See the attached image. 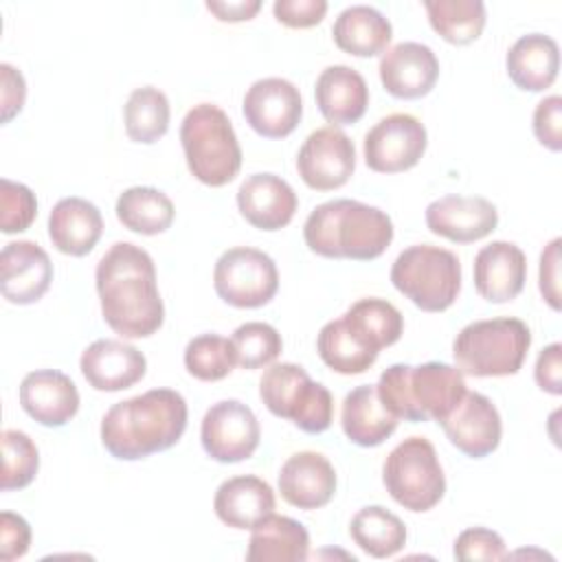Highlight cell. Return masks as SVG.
I'll use <instances>...</instances> for the list:
<instances>
[{
	"mask_svg": "<svg viewBox=\"0 0 562 562\" xmlns=\"http://www.w3.org/2000/svg\"><path fill=\"white\" fill-rule=\"evenodd\" d=\"M103 233L101 211L77 195L59 200L48 215V237L53 246L70 257L88 255Z\"/></svg>",
	"mask_w": 562,
	"mask_h": 562,
	"instance_id": "d4e9b609",
	"label": "cell"
},
{
	"mask_svg": "<svg viewBox=\"0 0 562 562\" xmlns=\"http://www.w3.org/2000/svg\"><path fill=\"white\" fill-rule=\"evenodd\" d=\"M496 224V206L481 195H443L426 206V226L430 233L457 244L483 239Z\"/></svg>",
	"mask_w": 562,
	"mask_h": 562,
	"instance_id": "e0dca14e",
	"label": "cell"
},
{
	"mask_svg": "<svg viewBox=\"0 0 562 562\" xmlns=\"http://www.w3.org/2000/svg\"><path fill=\"white\" fill-rule=\"evenodd\" d=\"M296 169L310 189H338L356 169L353 140L340 127H318L303 140L296 156Z\"/></svg>",
	"mask_w": 562,
	"mask_h": 562,
	"instance_id": "4fadbf2b",
	"label": "cell"
},
{
	"mask_svg": "<svg viewBox=\"0 0 562 562\" xmlns=\"http://www.w3.org/2000/svg\"><path fill=\"white\" fill-rule=\"evenodd\" d=\"M340 318L362 345L378 353L380 349L397 342L404 331V318L400 310L386 299H360Z\"/></svg>",
	"mask_w": 562,
	"mask_h": 562,
	"instance_id": "4dcf8cb0",
	"label": "cell"
},
{
	"mask_svg": "<svg viewBox=\"0 0 562 562\" xmlns=\"http://www.w3.org/2000/svg\"><path fill=\"white\" fill-rule=\"evenodd\" d=\"M79 367L92 389L123 391L145 375L147 360L134 345L101 338L83 349Z\"/></svg>",
	"mask_w": 562,
	"mask_h": 562,
	"instance_id": "44dd1931",
	"label": "cell"
},
{
	"mask_svg": "<svg viewBox=\"0 0 562 562\" xmlns=\"http://www.w3.org/2000/svg\"><path fill=\"white\" fill-rule=\"evenodd\" d=\"M235 364L237 358L233 342L220 334H200L184 347V367L202 382L226 378Z\"/></svg>",
	"mask_w": 562,
	"mask_h": 562,
	"instance_id": "8d00e7d4",
	"label": "cell"
},
{
	"mask_svg": "<svg viewBox=\"0 0 562 562\" xmlns=\"http://www.w3.org/2000/svg\"><path fill=\"white\" fill-rule=\"evenodd\" d=\"M294 189L274 173H252L237 189V209L248 224L261 231L288 226L296 213Z\"/></svg>",
	"mask_w": 562,
	"mask_h": 562,
	"instance_id": "ffe728a7",
	"label": "cell"
},
{
	"mask_svg": "<svg viewBox=\"0 0 562 562\" xmlns=\"http://www.w3.org/2000/svg\"><path fill=\"white\" fill-rule=\"evenodd\" d=\"M97 292L103 321L123 338H147L160 329L165 305L154 259L130 241H116L97 263Z\"/></svg>",
	"mask_w": 562,
	"mask_h": 562,
	"instance_id": "6da1fadb",
	"label": "cell"
},
{
	"mask_svg": "<svg viewBox=\"0 0 562 562\" xmlns=\"http://www.w3.org/2000/svg\"><path fill=\"white\" fill-rule=\"evenodd\" d=\"M206 9L222 22H241L250 20L261 9V0H206Z\"/></svg>",
	"mask_w": 562,
	"mask_h": 562,
	"instance_id": "c3c4849f",
	"label": "cell"
},
{
	"mask_svg": "<svg viewBox=\"0 0 562 562\" xmlns=\"http://www.w3.org/2000/svg\"><path fill=\"white\" fill-rule=\"evenodd\" d=\"M531 331L520 318H487L465 325L454 342V364L463 375H514L525 362Z\"/></svg>",
	"mask_w": 562,
	"mask_h": 562,
	"instance_id": "8992f818",
	"label": "cell"
},
{
	"mask_svg": "<svg viewBox=\"0 0 562 562\" xmlns=\"http://www.w3.org/2000/svg\"><path fill=\"white\" fill-rule=\"evenodd\" d=\"M37 215L35 193L9 178L0 180V228L2 233H20L26 231Z\"/></svg>",
	"mask_w": 562,
	"mask_h": 562,
	"instance_id": "ab89813d",
	"label": "cell"
},
{
	"mask_svg": "<svg viewBox=\"0 0 562 562\" xmlns=\"http://www.w3.org/2000/svg\"><path fill=\"white\" fill-rule=\"evenodd\" d=\"M217 518L233 529H252L274 512V492L259 476L241 474L226 479L213 498Z\"/></svg>",
	"mask_w": 562,
	"mask_h": 562,
	"instance_id": "484cf974",
	"label": "cell"
},
{
	"mask_svg": "<svg viewBox=\"0 0 562 562\" xmlns=\"http://www.w3.org/2000/svg\"><path fill=\"white\" fill-rule=\"evenodd\" d=\"M279 492L299 509H318L336 492V470L321 452H296L281 465Z\"/></svg>",
	"mask_w": 562,
	"mask_h": 562,
	"instance_id": "603a6c76",
	"label": "cell"
},
{
	"mask_svg": "<svg viewBox=\"0 0 562 562\" xmlns=\"http://www.w3.org/2000/svg\"><path fill=\"white\" fill-rule=\"evenodd\" d=\"M509 79L529 92L549 88L560 70L558 42L544 33H527L518 37L505 57Z\"/></svg>",
	"mask_w": 562,
	"mask_h": 562,
	"instance_id": "83f0119b",
	"label": "cell"
},
{
	"mask_svg": "<svg viewBox=\"0 0 562 562\" xmlns=\"http://www.w3.org/2000/svg\"><path fill=\"white\" fill-rule=\"evenodd\" d=\"M31 544V527L29 522L13 512L0 514V560L11 562L22 558Z\"/></svg>",
	"mask_w": 562,
	"mask_h": 562,
	"instance_id": "ee69618b",
	"label": "cell"
},
{
	"mask_svg": "<svg viewBox=\"0 0 562 562\" xmlns=\"http://www.w3.org/2000/svg\"><path fill=\"white\" fill-rule=\"evenodd\" d=\"M259 397L266 408L310 435L331 426L334 397L321 382H314L301 364L279 362L263 371Z\"/></svg>",
	"mask_w": 562,
	"mask_h": 562,
	"instance_id": "ba28073f",
	"label": "cell"
},
{
	"mask_svg": "<svg viewBox=\"0 0 562 562\" xmlns=\"http://www.w3.org/2000/svg\"><path fill=\"white\" fill-rule=\"evenodd\" d=\"M53 281V263L42 246L29 239L9 241L0 252V290L9 303L40 301Z\"/></svg>",
	"mask_w": 562,
	"mask_h": 562,
	"instance_id": "2e32d148",
	"label": "cell"
},
{
	"mask_svg": "<svg viewBox=\"0 0 562 562\" xmlns=\"http://www.w3.org/2000/svg\"><path fill=\"white\" fill-rule=\"evenodd\" d=\"M187 417V402L178 391L151 389L110 406L101 419V441L116 459H145L176 446Z\"/></svg>",
	"mask_w": 562,
	"mask_h": 562,
	"instance_id": "7a4b0ae2",
	"label": "cell"
},
{
	"mask_svg": "<svg viewBox=\"0 0 562 562\" xmlns=\"http://www.w3.org/2000/svg\"><path fill=\"white\" fill-rule=\"evenodd\" d=\"M274 18L292 29H307L318 24L327 13L325 0H277L272 4Z\"/></svg>",
	"mask_w": 562,
	"mask_h": 562,
	"instance_id": "7bdbcfd3",
	"label": "cell"
},
{
	"mask_svg": "<svg viewBox=\"0 0 562 562\" xmlns=\"http://www.w3.org/2000/svg\"><path fill=\"white\" fill-rule=\"evenodd\" d=\"M246 123L266 138H283L292 134L303 114L299 88L281 77L257 79L244 94Z\"/></svg>",
	"mask_w": 562,
	"mask_h": 562,
	"instance_id": "5bb4252c",
	"label": "cell"
},
{
	"mask_svg": "<svg viewBox=\"0 0 562 562\" xmlns=\"http://www.w3.org/2000/svg\"><path fill=\"white\" fill-rule=\"evenodd\" d=\"M391 283L424 312L448 310L461 290V263L452 250L415 244L397 255Z\"/></svg>",
	"mask_w": 562,
	"mask_h": 562,
	"instance_id": "52a82bcc",
	"label": "cell"
},
{
	"mask_svg": "<svg viewBox=\"0 0 562 562\" xmlns=\"http://www.w3.org/2000/svg\"><path fill=\"white\" fill-rule=\"evenodd\" d=\"M303 237L307 248L321 257L371 261L389 248L393 222L378 206L340 198L318 204L307 215Z\"/></svg>",
	"mask_w": 562,
	"mask_h": 562,
	"instance_id": "3957f363",
	"label": "cell"
},
{
	"mask_svg": "<svg viewBox=\"0 0 562 562\" xmlns=\"http://www.w3.org/2000/svg\"><path fill=\"white\" fill-rule=\"evenodd\" d=\"M40 468V452L33 439L22 432L7 428L2 432V490H22L26 487Z\"/></svg>",
	"mask_w": 562,
	"mask_h": 562,
	"instance_id": "f35d334b",
	"label": "cell"
},
{
	"mask_svg": "<svg viewBox=\"0 0 562 562\" xmlns=\"http://www.w3.org/2000/svg\"><path fill=\"white\" fill-rule=\"evenodd\" d=\"M380 81L397 99L426 97L439 77V61L430 46L419 42H400L380 59Z\"/></svg>",
	"mask_w": 562,
	"mask_h": 562,
	"instance_id": "ac0fdd59",
	"label": "cell"
},
{
	"mask_svg": "<svg viewBox=\"0 0 562 562\" xmlns=\"http://www.w3.org/2000/svg\"><path fill=\"white\" fill-rule=\"evenodd\" d=\"M316 349L321 360L336 373L358 375L364 373L375 360L378 351L362 345L345 325L342 318L329 321L321 327L316 338Z\"/></svg>",
	"mask_w": 562,
	"mask_h": 562,
	"instance_id": "836d02e7",
	"label": "cell"
},
{
	"mask_svg": "<svg viewBox=\"0 0 562 562\" xmlns=\"http://www.w3.org/2000/svg\"><path fill=\"white\" fill-rule=\"evenodd\" d=\"M331 35L340 50L356 57H373L386 50L393 29L375 7L351 4L338 13Z\"/></svg>",
	"mask_w": 562,
	"mask_h": 562,
	"instance_id": "f546056e",
	"label": "cell"
},
{
	"mask_svg": "<svg viewBox=\"0 0 562 562\" xmlns=\"http://www.w3.org/2000/svg\"><path fill=\"white\" fill-rule=\"evenodd\" d=\"M321 114L336 125L358 123L369 105V88L364 77L345 64L327 66L314 86Z\"/></svg>",
	"mask_w": 562,
	"mask_h": 562,
	"instance_id": "cb8c5ba5",
	"label": "cell"
},
{
	"mask_svg": "<svg viewBox=\"0 0 562 562\" xmlns=\"http://www.w3.org/2000/svg\"><path fill=\"white\" fill-rule=\"evenodd\" d=\"M20 404L37 424L57 428L77 415L79 391L66 373L57 369H37L24 375L20 384Z\"/></svg>",
	"mask_w": 562,
	"mask_h": 562,
	"instance_id": "d6986e66",
	"label": "cell"
},
{
	"mask_svg": "<svg viewBox=\"0 0 562 562\" xmlns=\"http://www.w3.org/2000/svg\"><path fill=\"white\" fill-rule=\"evenodd\" d=\"M426 145L424 123L413 114L393 112L364 134V162L378 173H400L422 160Z\"/></svg>",
	"mask_w": 562,
	"mask_h": 562,
	"instance_id": "8fae6325",
	"label": "cell"
},
{
	"mask_svg": "<svg viewBox=\"0 0 562 562\" xmlns=\"http://www.w3.org/2000/svg\"><path fill=\"white\" fill-rule=\"evenodd\" d=\"M259 422L239 400L215 402L202 417L200 439L204 452L220 463H239L259 446Z\"/></svg>",
	"mask_w": 562,
	"mask_h": 562,
	"instance_id": "7c38bea8",
	"label": "cell"
},
{
	"mask_svg": "<svg viewBox=\"0 0 562 562\" xmlns=\"http://www.w3.org/2000/svg\"><path fill=\"white\" fill-rule=\"evenodd\" d=\"M340 424L351 443L373 448L395 432L397 417L382 404L373 384H362L345 395Z\"/></svg>",
	"mask_w": 562,
	"mask_h": 562,
	"instance_id": "4316f807",
	"label": "cell"
},
{
	"mask_svg": "<svg viewBox=\"0 0 562 562\" xmlns=\"http://www.w3.org/2000/svg\"><path fill=\"white\" fill-rule=\"evenodd\" d=\"M382 481L391 498L411 512L432 509L446 492L437 450L426 437H408L397 443L384 461Z\"/></svg>",
	"mask_w": 562,
	"mask_h": 562,
	"instance_id": "9c48e42d",
	"label": "cell"
},
{
	"mask_svg": "<svg viewBox=\"0 0 562 562\" xmlns=\"http://www.w3.org/2000/svg\"><path fill=\"white\" fill-rule=\"evenodd\" d=\"M176 209L167 193L154 187H130L116 200L119 222L140 235L165 233L173 222Z\"/></svg>",
	"mask_w": 562,
	"mask_h": 562,
	"instance_id": "1f68e13d",
	"label": "cell"
},
{
	"mask_svg": "<svg viewBox=\"0 0 562 562\" xmlns=\"http://www.w3.org/2000/svg\"><path fill=\"white\" fill-rule=\"evenodd\" d=\"M424 9L430 26L450 44H470L485 26L481 0H426Z\"/></svg>",
	"mask_w": 562,
	"mask_h": 562,
	"instance_id": "d590c367",
	"label": "cell"
},
{
	"mask_svg": "<svg viewBox=\"0 0 562 562\" xmlns=\"http://www.w3.org/2000/svg\"><path fill=\"white\" fill-rule=\"evenodd\" d=\"M527 279V257L512 241H492L474 257V288L490 303L516 299Z\"/></svg>",
	"mask_w": 562,
	"mask_h": 562,
	"instance_id": "7402d4cb",
	"label": "cell"
},
{
	"mask_svg": "<svg viewBox=\"0 0 562 562\" xmlns=\"http://www.w3.org/2000/svg\"><path fill=\"white\" fill-rule=\"evenodd\" d=\"M560 237L551 239L540 255V292L553 310H560Z\"/></svg>",
	"mask_w": 562,
	"mask_h": 562,
	"instance_id": "f6af8a7d",
	"label": "cell"
},
{
	"mask_svg": "<svg viewBox=\"0 0 562 562\" xmlns=\"http://www.w3.org/2000/svg\"><path fill=\"white\" fill-rule=\"evenodd\" d=\"M0 77H2V123H9L24 105L26 99V83L18 68L11 64H0Z\"/></svg>",
	"mask_w": 562,
	"mask_h": 562,
	"instance_id": "bcb514c9",
	"label": "cell"
},
{
	"mask_svg": "<svg viewBox=\"0 0 562 562\" xmlns=\"http://www.w3.org/2000/svg\"><path fill=\"white\" fill-rule=\"evenodd\" d=\"M169 99L162 90L154 86H143L136 88L125 108H123V119H125V132L134 143H156L162 138L169 130Z\"/></svg>",
	"mask_w": 562,
	"mask_h": 562,
	"instance_id": "e575fe53",
	"label": "cell"
},
{
	"mask_svg": "<svg viewBox=\"0 0 562 562\" xmlns=\"http://www.w3.org/2000/svg\"><path fill=\"white\" fill-rule=\"evenodd\" d=\"M189 171L209 187L228 184L241 167V147L228 114L215 103L193 105L180 125Z\"/></svg>",
	"mask_w": 562,
	"mask_h": 562,
	"instance_id": "5b68a950",
	"label": "cell"
},
{
	"mask_svg": "<svg viewBox=\"0 0 562 562\" xmlns=\"http://www.w3.org/2000/svg\"><path fill=\"white\" fill-rule=\"evenodd\" d=\"M560 116H562V99L558 94L544 97L533 110V134L551 151L562 149V132H560Z\"/></svg>",
	"mask_w": 562,
	"mask_h": 562,
	"instance_id": "b9f144b4",
	"label": "cell"
},
{
	"mask_svg": "<svg viewBox=\"0 0 562 562\" xmlns=\"http://www.w3.org/2000/svg\"><path fill=\"white\" fill-rule=\"evenodd\" d=\"M450 443L472 459L492 454L501 443V415L490 397L465 391L452 413L439 422Z\"/></svg>",
	"mask_w": 562,
	"mask_h": 562,
	"instance_id": "9a60e30c",
	"label": "cell"
},
{
	"mask_svg": "<svg viewBox=\"0 0 562 562\" xmlns=\"http://www.w3.org/2000/svg\"><path fill=\"white\" fill-rule=\"evenodd\" d=\"M375 389L389 413L406 422H441L468 391L457 367L435 360L417 367L391 364Z\"/></svg>",
	"mask_w": 562,
	"mask_h": 562,
	"instance_id": "277c9868",
	"label": "cell"
},
{
	"mask_svg": "<svg viewBox=\"0 0 562 562\" xmlns=\"http://www.w3.org/2000/svg\"><path fill=\"white\" fill-rule=\"evenodd\" d=\"M217 296L233 307H261L279 290V272L270 255L250 246L228 248L213 270Z\"/></svg>",
	"mask_w": 562,
	"mask_h": 562,
	"instance_id": "30bf717a",
	"label": "cell"
},
{
	"mask_svg": "<svg viewBox=\"0 0 562 562\" xmlns=\"http://www.w3.org/2000/svg\"><path fill=\"white\" fill-rule=\"evenodd\" d=\"M310 553L307 529L274 512L252 527L246 560L248 562H303Z\"/></svg>",
	"mask_w": 562,
	"mask_h": 562,
	"instance_id": "f1b7e54d",
	"label": "cell"
},
{
	"mask_svg": "<svg viewBox=\"0 0 562 562\" xmlns=\"http://www.w3.org/2000/svg\"><path fill=\"white\" fill-rule=\"evenodd\" d=\"M237 364L244 369H259L277 360L283 349L281 334L261 321L239 325L231 336Z\"/></svg>",
	"mask_w": 562,
	"mask_h": 562,
	"instance_id": "74e56055",
	"label": "cell"
},
{
	"mask_svg": "<svg viewBox=\"0 0 562 562\" xmlns=\"http://www.w3.org/2000/svg\"><path fill=\"white\" fill-rule=\"evenodd\" d=\"M560 356H562V345L560 342H551L549 347H544L540 353H538V360H536V382L542 391L551 393V395H560L562 393V362H560Z\"/></svg>",
	"mask_w": 562,
	"mask_h": 562,
	"instance_id": "7dc6e473",
	"label": "cell"
},
{
	"mask_svg": "<svg viewBox=\"0 0 562 562\" xmlns=\"http://www.w3.org/2000/svg\"><path fill=\"white\" fill-rule=\"evenodd\" d=\"M457 560L470 562V560H505L507 558V549L503 538L485 527H470L465 531H461L454 540V549H452Z\"/></svg>",
	"mask_w": 562,
	"mask_h": 562,
	"instance_id": "60d3db41",
	"label": "cell"
},
{
	"mask_svg": "<svg viewBox=\"0 0 562 562\" xmlns=\"http://www.w3.org/2000/svg\"><path fill=\"white\" fill-rule=\"evenodd\" d=\"M351 540L373 558H391L406 544L404 522L382 505L362 507L349 525Z\"/></svg>",
	"mask_w": 562,
	"mask_h": 562,
	"instance_id": "d6a6232c",
	"label": "cell"
}]
</instances>
